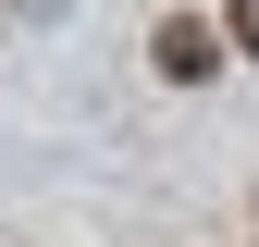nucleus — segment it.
I'll use <instances>...</instances> for the list:
<instances>
[{
  "instance_id": "nucleus-1",
  "label": "nucleus",
  "mask_w": 259,
  "mask_h": 247,
  "mask_svg": "<svg viewBox=\"0 0 259 247\" xmlns=\"http://www.w3.org/2000/svg\"><path fill=\"white\" fill-rule=\"evenodd\" d=\"M222 50H235V37H222V25H198V13H173V25L148 37V62H160L173 87H210V74H222Z\"/></svg>"
},
{
  "instance_id": "nucleus-2",
  "label": "nucleus",
  "mask_w": 259,
  "mask_h": 247,
  "mask_svg": "<svg viewBox=\"0 0 259 247\" xmlns=\"http://www.w3.org/2000/svg\"><path fill=\"white\" fill-rule=\"evenodd\" d=\"M222 37H235V50L259 62V0H235V13H222Z\"/></svg>"
}]
</instances>
